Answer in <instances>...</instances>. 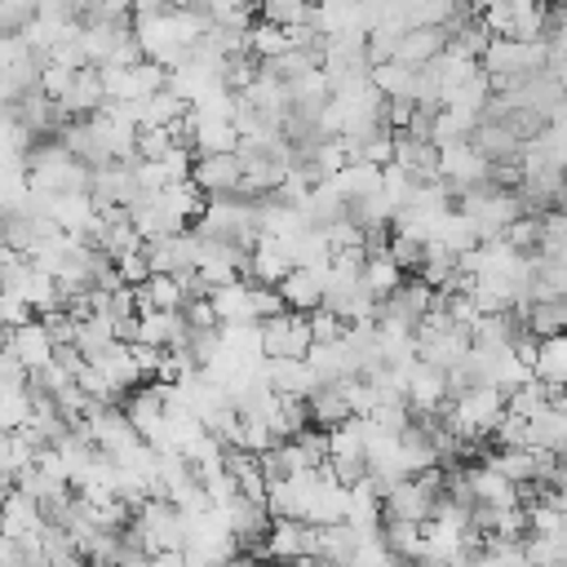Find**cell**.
<instances>
[{
    "mask_svg": "<svg viewBox=\"0 0 567 567\" xmlns=\"http://www.w3.org/2000/svg\"><path fill=\"white\" fill-rule=\"evenodd\" d=\"M133 532L142 536L146 554H186L190 545V514H182L173 501L151 496L133 509Z\"/></svg>",
    "mask_w": 567,
    "mask_h": 567,
    "instance_id": "obj_1",
    "label": "cell"
},
{
    "mask_svg": "<svg viewBox=\"0 0 567 567\" xmlns=\"http://www.w3.org/2000/svg\"><path fill=\"white\" fill-rule=\"evenodd\" d=\"M319 536H323V527H315L306 518H275L270 532H266V540H261V549H257V558L261 563H288L292 567V563L319 554Z\"/></svg>",
    "mask_w": 567,
    "mask_h": 567,
    "instance_id": "obj_2",
    "label": "cell"
},
{
    "mask_svg": "<svg viewBox=\"0 0 567 567\" xmlns=\"http://www.w3.org/2000/svg\"><path fill=\"white\" fill-rule=\"evenodd\" d=\"M310 346H315L310 319L297 310H284L261 323V359H306Z\"/></svg>",
    "mask_w": 567,
    "mask_h": 567,
    "instance_id": "obj_3",
    "label": "cell"
},
{
    "mask_svg": "<svg viewBox=\"0 0 567 567\" xmlns=\"http://www.w3.org/2000/svg\"><path fill=\"white\" fill-rule=\"evenodd\" d=\"M190 182L199 186L204 199H226V195H244V159L235 151L221 155H195Z\"/></svg>",
    "mask_w": 567,
    "mask_h": 567,
    "instance_id": "obj_4",
    "label": "cell"
},
{
    "mask_svg": "<svg viewBox=\"0 0 567 567\" xmlns=\"http://www.w3.org/2000/svg\"><path fill=\"white\" fill-rule=\"evenodd\" d=\"M306 412H310V425L315 430H337L346 421H354V399H350V377L341 381H319L310 394H306Z\"/></svg>",
    "mask_w": 567,
    "mask_h": 567,
    "instance_id": "obj_5",
    "label": "cell"
},
{
    "mask_svg": "<svg viewBox=\"0 0 567 567\" xmlns=\"http://www.w3.org/2000/svg\"><path fill=\"white\" fill-rule=\"evenodd\" d=\"M328 275L332 270H319V266H292L275 288L284 297V310H297V315H310L323 306V292H328Z\"/></svg>",
    "mask_w": 567,
    "mask_h": 567,
    "instance_id": "obj_6",
    "label": "cell"
},
{
    "mask_svg": "<svg viewBox=\"0 0 567 567\" xmlns=\"http://www.w3.org/2000/svg\"><path fill=\"white\" fill-rule=\"evenodd\" d=\"M4 350L27 368V372H35V368H44V363H53V354H58V346H53V337H49V328H44V319H27V323H18V328H9L4 332Z\"/></svg>",
    "mask_w": 567,
    "mask_h": 567,
    "instance_id": "obj_7",
    "label": "cell"
},
{
    "mask_svg": "<svg viewBox=\"0 0 567 567\" xmlns=\"http://www.w3.org/2000/svg\"><path fill=\"white\" fill-rule=\"evenodd\" d=\"M106 106V89H102V71L97 66H80L66 84V93L58 97V111L66 120H93Z\"/></svg>",
    "mask_w": 567,
    "mask_h": 567,
    "instance_id": "obj_8",
    "label": "cell"
},
{
    "mask_svg": "<svg viewBox=\"0 0 567 567\" xmlns=\"http://www.w3.org/2000/svg\"><path fill=\"white\" fill-rule=\"evenodd\" d=\"M186 319L182 310H142L137 315V341L155 350H182L186 346Z\"/></svg>",
    "mask_w": 567,
    "mask_h": 567,
    "instance_id": "obj_9",
    "label": "cell"
},
{
    "mask_svg": "<svg viewBox=\"0 0 567 567\" xmlns=\"http://www.w3.org/2000/svg\"><path fill=\"white\" fill-rule=\"evenodd\" d=\"M261 372H266V385L279 399H306L319 385V377H315V368L306 359H266Z\"/></svg>",
    "mask_w": 567,
    "mask_h": 567,
    "instance_id": "obj_10",
    "label": "cell"
},
{
    "mask_svg": "<svg viewBox=\"0 0 567 567\" xmlns=\"http://www.w3.org/2000/svg\"><path fill=\"white\" fill-rule=\"evenodd\" d=\"M292 266H297V261H292V252H288V244H284V239H257V244H252V252H248V275H244V279L275 288Z\"/></svg>",
    "mask_w": 567,
    "mask_h": 567,
    "instance_id": "obj_11",
    "label": "cell"
},
{
    "mask_svg": "<svg viewBox=\"0 0 567 567\" xmlns=\"http://www.w3.org/2000/svg\"><path fill=\"white\" fill-rule=\"evenodd\" d=\"M381 173H385V168H377V164L350 159V164H341V168L332 173V182H328V186L341 195V204H354V199L381 195Z\"/></svg>",
    "mask_w": 567,
    "mask_h": 567,
    "instance_id": "obj_12",
    "label": "cell"
},
{
    "mask_svg": "<svg viewBox=\"0 0 567 567\" xmlns=\"http://www.w3.org/2000/svg\"><path fill=\"white\" fill-rule=\"evenodd\" d=\"M381 540H385V549L403 563V567H412L421 554H425V523H403V518H381V532H377Z\"/></svg>",
    "mask_w": 567,
    "mask_h": 567,
    "instance_id": "obj_13",
    "label": "cell"
},
{
    "mask_svg": "<svg viewBox=\"0 0 567 567\" xmlns=\"http://www.w3.org/2000/svg\"><path fill=\"white\" fill-rule=\"evenodd\" d=\"M532 377H540V381L554 385V390L567 385V332H558V337H540V341H536Z\"/></svg>",
    "mask_w": 567,
    "mask_h": 567,
    "instance_id": "obj_14",
    "label": "cell"
},
{
    "mask_svg": "<svg viewBox=\"0 0 567 567\" xmlns=\"http://www.w3.org/2000/svg\"><path fill=\"white\" fill-rule=\"evenodd\" d=\"M439 53H447V31L443 27H412L399 44V62H408V66H425Z\"/></svg>",
    "mask_w": 567,
    "mask_h": 567,
    "instance_id": "obj_15",
    "label": "cell"
},
{
    "mask_svg": "<svg viewBox=\"0 0 567 567\" xmlns=\"http://www.w3.org/2000/svg\"><path fill=\"white\" fill-rule=\"evenodd\" d=\"M133 292H137V310H182L186 306V288L173 275H151Z\"/></svg>",
    "mask_w": 567,
    "mask_h": 567,
    "instance_id": "obj_16",
    "label": "cell"
},
{
    "mask_svg": "<svg viewBox=\"0 0 567 567\" xmlns=\"http://www.w3.org/2000/svg\"><path fill=\"white\" fill-rule=\"evenodd\" d=\"M416 71L421 66H408V62H381V66H372V84H377V93L381 97H412L416 102Z\"/></svg>",
    "mask_w": 567,
    "mask_h": 567,
    "instance_id": "obj_17",
    "label": "cell"
},
{
    "mask_svg": "<svg viewBox=\"0 0 567 567\" xmlns=\"http://www.w3.org/2000/svg\"><path fill=\"white\" fill-rule=\"evenodd\" d=\"M292 49V35H288V27H275V22H252L248 27V53L257 58V62H275V58H284Z\"/></svg>",
    "mask_w": 567,
    "mask_h": 567,
    "instance_id": "obj_18",
    "label": "cell"
},
{
    "mask_svg": "<svg viewBox=\"0 0 567 567\" xmlns=\"http://www.w3.org/2000/svg\"><path fill=\"white\" fill-rule=\"evenodd\" d=\"M403 279H408V275L394 266L390 248H385V252H368V257H363V284H368V292H372L377 301H381V297H390Z\"/></svg>",
    "mask_w": 567,
    "mask_h": 567,
    "instance_id": "obj_19",
    "label": "cell"
},
{
    "mask_svg": "<svg viewBox=\"0 0 567 567\" xmlns=\"http://www.w3.org/2000/svg\"><path fill=\"white\" fill-rule=\"evenodd\" d=\"M310 13H315L310 0H257V18H261V22H275V27L310 22Z\"/></svg>",
    "mask_w": 567,
    "mask_h": 567,
    "instance_id": "obj_20",
    "label": "cell"
},
{
    "mask_svg": "<svg viewBox=\"0 0 567 567\" xmlns=\"http://www.w3.org/2000/svg\"><path fill=\"white\" fill-rule=\"evenodd\" d=\"M35 403L27 390H0V430H22L31 421Z\"/></svg>",
    "mask_w": 567,
    "mask_h": 567,
    "instance_id": "obj_21",
    "label": "cell"
},
{
    "mask_svg": "<svg viewBox=\"0 0 567 567\" xmlns=\"http://www.w3.org/2000/svg\"><path fill=\"white\" fill-rule=\"evenodd\" d=\"M177 146V137H173V128H137V159H164L168 151Z\"/></svg>",
    "mask_w": 567,
    "mask_h": 567,
    "instance_id": "obj_22",
    "label": "cell"
},
{
    "mask_svg": "<svg viewBox=\"0 0 567 567\" xmlns=\"http://www.w3.org/2000/svg\"><path fill=\"white\" fill-rule=\"evenodd\" d=\"M306 319H310V337H315V346H328V341H341V337H346V323H341L332 310H323V306L310 310Z\"/></svg>",
    "mask_w": 567,
    "mask_h": 567,
    "instance_id": "obj_23",
    "label": "cell"
},
{
    "mask_svg": "<svg viewBox=\"0 0 567 567\" xmlns=\"http://www.w3.org/2000/svg\"><path fill=\"white\" fill-rule=\"evenodd\" d=\"M173 9H177L173 0H133V22H151V18H164Z\"/></svg>",
    "mask_w": 567,
    "mask_h": 567,
    "instance_id": "obj_24",
    "label": "cell"
},
{
    "mask_svg": "<svg viewBox=\"0 0 567 567\" xmlns=\"http://www.w3.org/2000/svg\"><path fill=\"white\" fill-rule=\"evenodd\" d=\"M230 567H261V558H248V554H239Z\"/></svg>",
    "mask_w": 567,
    "mask_h": 567,
    "instance_id": "obj_25",
    "label": "cell"
},
{
    "mask_svg": "<svg viewBox=\"0 0 567 567\" xmlns=\"http://www.w3.org/2000/svg\"><path fill=\"white\" fill-rule=\"evenodd\" d=\"M248 4H252V0H248Z\"/></svg>",
    "mask_w": 567,
    "mask_h": 567,
    "instance_id": "obj_26",
    "label": "cell"
}]
</instances>
